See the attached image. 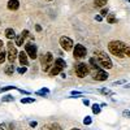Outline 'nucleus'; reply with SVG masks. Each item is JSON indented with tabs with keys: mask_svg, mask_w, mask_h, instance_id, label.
I'll list each match as a JSON object with an SVG mask.
<instances>
[{
	"mask_svg": "<svg viewBox=\"0 0 130 130\" xmlns=\"http://www.w3.org/2000/svg\"><path fill=\"white\" fill-rule=\"evenodd\" d=\"M14 40H16V46H24V40H25V38H24L22 35H16Z\"/></svg>",
	"mask_w": 130,
	"mask_h": 130,
	"instance_id": "nucleus-17",
	"label": "nucleus"
},
{
	"mask_svg": "<svg viewBox=\"0 0 130 130\" xmlns=\"http://www.w3.org/2000/svg\"><path fill=\"white\" fill-rule=\"evenodd\" d=\"M47 2H52V0H47Z\"/></svg>",
	"mask_w": 130,
	"mask_h": 130,
	"instance_id": "nucleus-43",
	"label": "nucleus"
},
{
	"mask_svg": "<svg viewBox=\"0 0 130 130\" xmlns=\"http://www.w3.org/2000/svg\"><path fill=\"white\" fill-rule=\"evenodd\" d=\"M9 90H17L16 86H5V87L0 89V92H4V91H9Z\"/></svg>",
	"mask_w": 130,
	"mask_h": 130,
	"instance_id": "nucleus-23",
	"label": "nucleus"
},
{
	"mask_svg": "<svg viewBox=\"0 0 130 130\" xmlns=\"http://www.w3.org/2000/svg\"><path fill=\"white\" fill-rule=\"evenodd\" d=\"M21 35H22L24 38L29 37V30H22V32H21Z\"/></svg>",
	"mask_w": 130,
	"mask_h": 130,
	"instance_id": "nucleus-31",
	"label": "nucleus"
},
{
	"mask_svg": "<svg viewBox=\"0 0 130 130\" xmlns=\"http://www.w3.org/2000/svg\"><path fill=\"white\" fill-rule=\"evenodd\" d=\"M27 53L24 52V51H21L18 53V59H20V64L22 65V67H26V65H29V59H27Z\"/></svg>",
	"mask_w": 130,
	"mask_h": 130,
	"instance_id": "nucleus-10",
	"label": "nucleus"
},
{
	"mask_svg": "<svg viewBox=\"0 0 130 130\" xmlns=\"http://www.w3.org/2000/svg\"><path fill=\"white\" fill-rule=\"evenodd\" d=\"M17 56H18L17 48L13 46L12 42H8V43H7V59L9 60L10 64H13L14 60L17 59Z\"/></svg>",
	"mask_w": 130,
	"mask_h": 130,
	"instance_id": "nucleus-4",
	"label": "nucleus"
},
{
	"mask_svg": "<svg viewBox=\"0 0 130 130\" xmlns=\"http://www.w3.org/2000/svg\"><path fill=\"white\" fill-rule=\"evenodd\" d=\"M14 65L13 64H9V65H7V67L4 68V72H5V74L7 75H13V73H14Z\"/></svg>",
	"mask_w": 130,
	"mask_h": 130,
	"instance_id": "nucleus-13",
	"label": "nucleus"
},
{
	"mask_svg": "<svg viewBox=\"0 0 130 130\" xmlns=\"http://www.w3.org/2000/svg\"><path fill=\"white\" fill-rule=\"evenodd\" d=\"M37 125H38V122H37V121H31V122H30V126H31V127H35Z\"/></svg>",
	"mask_w": 130,
	"mask_h": 130,
	"instance_id": "nucleus-32",
	"label": "nucleus"
},
{
	"mask_svg": "<svg viewBox=\"0 0 130 130\" xmlns=\"http://www.w3.org/2000/svg\"><path fill=\"white\" fill-rule=\"evenodd\" d=\"M89 64L91 65V67H92L94 69H100V65L98 64V61L95 60V57H91V59L89 60Z\"/></svg>",
	"mask_w": 130,
	"mask_h": 130,
	"instance_id": "nucleus-16",
	"label": "nucleus"
},
{
	"mask_svg": "<svg viewBox=\"0 0 130 130\" xmlns=\"http://www.w3.org/2000/svg\"><path fill=\"white\" fill-rule=\"evenodd\" d=\"M53 62H55V60H53V56L51 52H47L46 55H43L42 57V69L44 72H50V69L52 68Z\"/></svg>",
	"mask_w": 130,
	"mask_h": 130,
	"instance_id": "nucleus-3",
	"label": "nucleus"
},
{
	"mask_svg": "<svg viewBox=\"0 0 130 130\" xmlns=\"http://www.w3.org/2000/svg\"><path fill=\"white\" fill-rule=\"evenodd\" d=\"M95 20H96V21H102V20H103V17H102L100 14H98V16L95 17Z\"/></svg>",
	"mask_w": 130,
	"mask_h": 130,
	"instance_id": "nucleus-35",
	"label": "nucleus"
},
{
	"mask_svg": "<svg viewBox=\"0 0 130 130\" xmlns=\"http://www.w3.org/2000/svg\"><path fill=\"white\" fill-rule=\"evenodd\" d=\"M62 70H64V69H61L60 67H57V65L53 64V65H52V68L50 69V75H51V77H55V75L60 74Z\"/></svg>",
	"mask_w": 130,
	"mask_h": 130,
	"instance_id": "nucleus-12",
	"label": "nucleus"
},
{
	"mask_svg": "<svg viewBox=\"0 0 130 130\" xmlns=\"http://www.w3.org/2000/svg\"><path fill=\"white\" fill-rule=\"evenodd\" d=\"M35 94H37V95H47V94H50V90H48V89H46V87H43L42 90L37 91Z\"/></svg>",
	"mask_w": 130,
	"mask_h": 130,
	"instance_id": "nucleus-24",
	"label": "nucleus"
},
{
	"mask_svg": "<svg viewBox=\"0 0 130 130\" xmlns=\"http://www.w3.org/2000/svg\"><path fill=\"white\" fill-rule=\"evenodd\" d=\"M7 7H8L9 10H17L20 8V2H18V0H9Z\"/></svg>",
	"mask_w": 130,
	"mask_h": 130,
	"instance_id": "nucleus-11",
	"label": "nucleus"
},
{
	"mask_svg": "<svg viewBox=\"0 0 130 130\" xmlns=\"http://www.w3.org/2000/svg\"><path fill=\"white\" fill-rule=\"evenodd\" d=\"M94 79L95 81H100V82H103V81H107V78H108V73L105 72V70H103V69H96L95 72H94Z\"/></svg>",
	"mask_w": 130,
	"mask_h": 130,
	"instance_id": "nucleus-9",
	"label": "nucleus"
},
{
	"mask_svg": "<svg viewBox=\"0 0 130 130\" xmlns=\"http://www.w3.org/2000/svg\"><path fill=\"white\" fill-rule=\"evenodd\" d=\"M43 130H50V129H48V126H47V127H46V129H43Z\"/></svg>",
	"mask_w": 130,
	"mask_h": 130,
	"instance_id": "nucleus-42",
	"label": "nucleus"
},
{
	"mask_svg": "<svg viewBox=\"0 0 130 130\" xmlns=\"http://www.w3.org/2000/svg\"><path fill=\"white\" fill-rule=\"evenodd\" d=\"M25 52L27 53V56L30 59H37L38 57V48L35 44H32V43H26L25 44Z\"/></svg>",
	"mask_w": 130,
	"mask_h": 130,
	"instance_id": "nucleus-5",
	"label": "nucleus"
},
{
	"mask_svg": "<svg viewBox=\"0 0 130 130\" xmlns=\"http://www.w3.org/2000/svg\"><path fill=\"white\" fill-rule=\"evenodd\" d=\"M87 53V50L83 44H75V47L73 48V55L75 59H83Z\"/></svg>",
	"mask_w": 130,
	"mask_h": 130,
	"instance_id": "nucleus-6",
	"label": "nucleus"
},
{
	"mask_svg": "<svg viewBox=\"0 0 130 130\" xmlns=\"http://www.w3.org/2000/svg\"><path fill=\"white\" fill-rule=\"evenodd\" d=\"M108 50L116 57H130V46L121 40H112L108 43Z\"/></svg>",
	"mask_w": 130,
	"mask_h": 130,
	"instance_id": "nucleus-1",
	"label": "nucleus"
},
{
	"mask_svg": "<svg viewBox=\"0 0 130 130\" xmlns=\"http://www.w3.org/2000/svg\"><path fill=\"white\" fill-rule=\"evenodd\" d=\"M35 29H37V31H42V27H40L39 25H37V26H35Z\"/></svg>",
	"mask_w": 130,
	"mask_h": 130,
	"instance_id": "nucleus-39",
	"label": "nucleus"
},
{
	"mask_svg": "<svg viewBox=\"0 0 130 130\" xmlns=\"http://www.w3.org/2000/svg\"><path fill=\"white\" fill-rule=\"evenodd\" d=\"M92 122V120H91V117H89V116H86L85 117V120H83V124L85 125H90Z\"/></svg>",
	"mask_w": 130,
	"mask_h": 130,
	"instance_id": "nucleus-28",
	"label": "nucleus"
},
{
	"mask_svg": "<svg viewBox=\"0 0 130 130\" xmlns=\"http://www.w3.org/2000/svg\"><path fill=\"white\" fill-rule=\"evenodd\" d=\"M5 37H7L8 39H14V38H16V32H14V30H13L12 27H8V29L5 30Z\"/></svg>",
	"mask_w": 130,
	"mask_h": 130,
	"instance_id": "nucleus-14",
	"label": "nucleus"
},
{
	"mask_svg": "<svg viewBox=\"0 0 130 130\" xmlns=\"http://www.w3.org/2000/svg\"><path fill=\"white\" fill-rule=\"evenodd\" d=\"M3 44H4V43H3V40H0V50H2V47H3Z\"/></svg>",
	"mask_w": 130,
	"mask_h": 130,
	"instance_id": "nucleus-40",
	"label": "nucleus"
},
{
	"mask_svg": "<svg viewBox=\"0 0 130 130\" xmlns=\"http://www.w3.org/2000/svg\"><path fill=\"white\" fill-rule=\"evenodd\" d=\"M91 109H92V113L94 115H99L100 113V105L99 104H92Z\"/></svg>",
	"mask_w": 130,
	"mask_h": 130,
	"instance_id": "nucleus-19",
	"label": "nucleus"
},
{
	"mask_svg": "<svg viewBox=\"0 0 130 130\" xmlns=\"http://www.w3.org/2000/svg\"><path fill=\"white\" fill-rule=\"evenodd\" d=\"M26 70H27V68H26V67H21V68H18V69H17V72H18L20 74H25V73H26Z\"/></svg>",
	"mask_w": 130,
	"mask_h": 130,
	"instance_id": "nucleus-29",
	"label": "nucleus"
},
{
	"mask_svg": "<svg viewBox=\"0 0 130 130\" xmlns=\"http://www.w3.org/2000/svg\"><path fill=\"white\" fill-rule=\"evenodd\" d=\"M0 130H7V125L5 124H0Z\"/></svg>",
	"mask_w": 130,
	"mask_h": 130,
	"instance_id": "nucleus-34",
	"label": "nucleus"
},
{
	"mask_svg": "<svg viewBox=\"0 0 130 130\" xmlns=\"http://www.w3.org/2000/svg\"><path fill=\"white\" fill-rule=\"evenodd\" d=\"M95 7H99V8H103L107 3H108V0H95Z\"/></svg>",
	"mask_w": 130,
	"mask_h": 130,
	"instance_id": "nucleus-18",
	"label": "nucleus"
},
{
	"mask_svg": "<svg viewBox=\"0 0 130 130\" xmlns=\"http://www.w3.org/2000/svg\"><path fill=\"white\" fill-rule=\"evenodd\" d=\"M83 104H85V105H90V102H89L87 99H83Z\"/></svg>",
	"mask_w": 130,
	"mask_h": 130,
	"instance_id": "nucleus-36",
	"label": "nucleus"
},
{
	"mask_svg": "<svg viewBox=\"0 0 130 130\" xmlns=\"http://www.w3.org/2000/svg\"><path fill=\"white\" fill-rule=\"evenodd\" d=\"M107 21L109 24H116V17L113 16V14H108L107 16Z\"/></svg>",
	"mask_w": 130,
	"mask_h": 130,
	"instance_id": "nucleus-26",
	"label": "nucleus"
},
{
	"mask_svg": "<svg viewBox=\"0 0 130 130\" xmlns=\"http://www.w3.org/2000/svg\"><path fill=\"white\" fill-rule=\"evenodd\" d=\"M89 67L86 64H83V62H81V64H78L77 67H75V73H77V75L79 78H85L86 75L89 74Z\"/></svg>",
	"mask_w": 130,
	"mask_h": 130,
	"instance_id": "nucleus-8",
	"label": "nucleus"
},
{
	"mask_svg": "<svg viewBox=\"0 0 130 130\" xmlns=\"http://www.w3.org/2000/svg\"><path fill=\"white\" fill-rule=\"evenodd\" d=\"M122 115H124V116H126V117H129V118H130V112H129V111H124V112H122Z\"/></svg>",
	"mask_w": 130,
	"mask_h": 130,
	"instance_id": "nucleus-33",
	"label": "nucleus"
},
{
	"mask_svg": "<svg viewBox=\"0 0 130 130\" xmlns=\"http://www.w3.org/2000/svg\"><path fill=\"white\" fill-rule=\"evenodd\" d=\"M72 95H81L79 91H72Z\"/></svg>",
	"mask_w": 130,
	"mask_h": 130,
	"instance_id": "nucleus-37",
	"label": "nucleus"
},
{
	"mask_svg": "<svg viewBox=\"0 0 130 130\" xmlns=\"http://www.w3.org/2000/svg\"><path fill=\"white\" fill-rule=\"evenodd\" d=\"M53 64H55V65H57V67H60L61 69H65V65H67V64H65V61L61 59V57H59V59H56L55 60V62H53Z\"/></svg>",
	"mask_w": 130,
	"mask_h": 130,
	"instance_id": "nucleus-15",
	"label": "nucleus"
},
{
	"mask_svg": "<svg viewBox=\"0 0 130 130\" xmlns=\"http://www.w3.org/2000/svg\"><path fill=\"white\" fill-rule=\"evenodd\" d=\"M94 55H95V59H96L98 64H99L102 68H104V69H111V68L113 67L111 57L108 56L105 52H103V51H100V50H96V51H94Z\"/></svg>",
	"mask_w": 130,
	"mask_h": 130,
	"instance_id": "nucleus-2",
	"label": "nucleus"
},
{
	"mask_svg": "<svg viewBox=\"0 0 130 130\" xmlns=\"http://www.w3.org/2000/svg\"><path fill=\"white\" fill-rule=\"evenodd\" d=\"M73 40L69 38V37H61L60 38V46H61V48L62 50H65V51H72L74 47H73Z\"/></svg>",
	"mask_w": 130,
	"mask_h": 130,
	"instance_id": "nucleus-7",
	"label": "nucleus"
},
{
	"mask_svg": "<svg viewBox=\"0 0 130 130\" xmlns=\"http://www.w3.org/2000/svg\"><path fill=\"white\" fill-rule=\"evenodd\" d=\"M100 92L103 95H113V91H111L109 89H100Z\"/></svg>",
	"mask_w": 130,
	"mask_h": 130,
	"instance_id": "nucleus-27",
	"label": "nucleus"
},
{
	"mask_svg": "<svg viewBox=\"0 0 130 130\" xmlns=\"http://www.w3.org/2000/svg\"><path fill=\"white\" fill-rule=\"evenodd\" d=\"M35 100L32 99V98H22V99H21V103L22 104H29V103H34Z\"/></svg>",
	"mask_w": 130,
	"mask_h": 130,
	"instance_id": "nucleus-22",
	"label": "nucleus"
},
{
	"mask_svg": "<svg viewBox=\"0 0 130 130\" xmlns=\"http://www.w3.org/2000/svg\"><path fill=\"white\" fill-rule=\"evenodd\" d=\"M48 129H50V130H62L59 124H51V125L48 126Z\"/></svg>",
	"mask_w": 130,
	"mask_h": 130,
	"instance_id": "nucleus-25",
	"label": "nucleus"
},
{
	"mask_svg": "<svg viewBox=\"0 0 130 130\" xmlns=\"http://www.w3.org/2000/svg\"><path fill=\"white\" fill-rule=\"evenodd\" d=\"M70 130H79L78 127H73V129H70Z\"/></svg>",
	"mask_w": 130,
	"mask_h": 130,
	"instance_id": "nucleus-41",
	"label": "nucleus"
},
{
	"mask_svg": "<svg viewBox=\"0 0 130 130\" xmlns=\"http://www.w3.org/2000/svg\"><path fill=\"white\" fill-rule=\"evenodd\" d=\"M108 14H109V13H108V9L103 8V9H102V12H100V16H102V17H107Z\"/></svg>",
	"mask_w": 130,
	"mask_h": 130,
	"instance_id": "nucleus-30",
	"label": "nucleus"
},
{
	"mask_svg": "<svg viewBox=\"0 0 130 130\" xmlns=\"http://www.w3.org/2000/svg\"><path fill=\"white\" fill-rule=\"evenodd\" d=\"M7 59V52L4 50H0V64H3Z\"/></svg>",
	"mask_w": 130,
	"mask_h": 130,
	"instance_id": "nucleus-20",
	"label": "nucleus"
},
{
	"mask_svg": "<svg viewBox=\"0 0 130 130\" xmlns=\"http://www.w3.org/2000/svg\"><path fill=\"white\" fill-rule=\"evenodd\" d=\"M125 81H117V82H115L113 85H121V83H124Z\"/></svg>",
	"mask_w": 130,
	"mask_h": 130,
	"instance_id": "nucleus-38",
	"label": "nucleus"
},
{
	"mask_svg": "<svg viewBox=\"0 0 130 130\" xmlns=\"http://www.w3.org/2000/svg\"><path fill=\"white\" fill-rule=\"evenodd\" d=\"M3 102H4V103L14 102V96H12V95H7V96H3Z\"/></svg>",
	"mask_w": 130,
	"mask_h": 130,
	"instance_id": "nucleus-21",
	"label": "nucleus"
}]
</instances>
